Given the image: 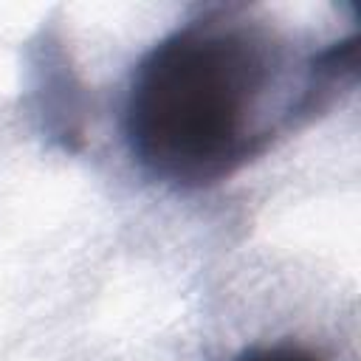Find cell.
<instances>
[{"instance_id": "cell-1", "label": "cell", "mask_w": 361, "mask_h": 361, "mask_svg": "<svg viewBox=\"0 0 361 361\" xmlns=\"http://www.w3.org/2000/svg\"><path fill=\"white\" fill-rule=\"evenodd\" d=\"M355 79V37L302 56L245 6H214L158 39L124 99L133 161L175 189L214 186L324 110Z\"/></svg>"}, {"instance_id": "cell-2", "label": "cell", "mask_w": 361, "mask_h": 361, "mask_svg": "<svg viewBox=\"0 0 361 361\" xmlns=\"http://www.w3.org/2000/svg\"><path fill=\"white\" fill-rule=\"evenodd\" d=\"M234 361H327L316 347L302 341H271V344H251Z\"/></svg>"}]
</instances>
